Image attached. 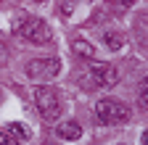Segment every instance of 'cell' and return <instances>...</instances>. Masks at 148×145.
<instances>
[{
    "label": "cell",
    "mask_w": 148,
    "mask_h": 145,
    "mask_svg": "<svg viewBox=\"0 0 148 145\" xmlns=\"http://www.w3.org/2000/svg\"><path fill=\"white\" fill-rule=\"evenodd\" d=\"M0 61H5V48L0 45Z\"/></svg>",
    "instance_id": "14"
},
{
    "label": "cell",
    "mask_w": 148,
    "mask_h": 145,
    "mask_svg": "<svg viewBox=\"0 0 148 145\" xmlns=\"http://www.w3.org/2000/svg\"><path fill=\"white\" fill-rule=\"evenodd\" d=\"M90 77L98 87L108 90V87H116L119 84V69L114 63H103V61H92L90 66Z\"/></svg>",
    "instance_id": "5"
},
{
    "label": "cell",
    "mask_w": 148,
    "mask_h": 145,
    "mask_svg": "<svg viewBox=\"0 0 148 145\" xmlns=\"http://www.w3.org/2000/svg\"><path fill=\"white\" fill-rule=\"evenodd\" d=\"M138 103H140L143 111H148V79H143L138 87Z\"/></svg>",
    "instance_id": "10"
},
{
    "label": "cell",
    "mask_w": 148,
    "mask_h": 145,
    "mask_svg": "<svg viewBox=\"0 0 148 145\" xmlns=\"http://www.w3.org/2000/svg\"><path fill=\"white\" fill-rule=\"evenodd\" d=\"M116 3H122V5H135L138 0H116Z\"/></svg>",
    "instance_id": "12"
},
{
    "label": "cell",
    "mask_w": 148,
    "mask_h": 145,
    "mask_svg": "<svg viewBox=\"0 0 148 145\" xmlns=\"http://www.w3.org/2000/svg\"><path fill=\"white\" fill-rule=\"evenodd\" d=\"M8 132H11L16 140H18V137H21V140H29V137H32V129H29L27 124H21V121H11V124H8Z\"/></svg>",
    "instance_id": "9"
},
{
    "label": "cell",
    "mask_w": 148,
    "mask_h": 145,
    "mask_svg": "<svg viewBox=\"0 0 148 145\" xmlns=\"http://www.w3.org/2000/svg\"><path fill=\"white\" fill-rule=\"evenodd\" d=\"M56 135H58L61 140H79L82 129H79V124H74V121H64V124L56 127Z\"/></svg>",
    "instance_id": "6"
},
{
    "label": "cell",
    "mask_w": 148,
    "mask_h": 145,
    "mask_svg": "<svg viewBox=\"0 0 148 145\" xmlns=\"http://www.w3.org/2000/svg\"><path fill=\"white\" fill-rule=\"evenodd\" d=\"M61 74V61L58 58H32L27 63V77L34 82H50Z\"/></svg>",
    "instance_id": "4"
},
{
    "label": "cell",
    "mask_w": 148,
    "mask_h": 145,
    "mask_svg": "<svg viewBox=\"0 0 148 145\" xmlns=\"http://www.w3.org/2000/svg\"><path fill=\"white\" fill-rule=\"evenodd\" d=\"M16 34H21V37L32 45H45L50 42V27L42 21V19H37V16H27V19L21 21H16Z\"/></svg>",
    "instance_id": "3"
},
{
    "label": "cell",
    "mask_w": 148,
    "mask_h": 145,
    "mask_svg": "<svg viewBox=\"0 0 148 145\" xmlns=\"http://www.w3.org/2000/svg\"><path fill=\"white\" fill-rule=\"evenodd\" d=\"M37 3H40V0H37Z\"/></svg>",
    "instance_id": "16"
},
{
    "label": "cell",
    "mask_w": 148,
    "mask_h": 145,
    "mask_svg": "<svg viewBox=\"0 0 148 145\" xmlns=\"http://www.w3.org/2000/svg\"><path fill=\"white\" fill-rule=\"evenodd\" d=\"M34 106H37V111L42 114L45 121H56L61 116V95H58V90L50 87V84L34 87Z\"/></svg>",
    "instance_id": "2"
},
{
    "label": "cell",
    "mask_w": 148,
    "mask_h": 145,
    "mask_svg": "<svg viewBox=\"0 0 148 145\" xmlns=\"http://www.w3.org/2000/svg\"><path fill=\"white\" fill-rule=\"evenodd\" d=\"M0 145H18V142H16V137H11V135H5V132H0Z\"/></svg>",
    "instance_id": "11"
},
{
    "label": "cell",
    "mask_w": 148,
    "mask_h": 145,
    "mask_svg": "<svg viewBox=\"0 0 148 145\" xmlns=\"http://www.w3.org/2000/svg\"><path fill=\"white\" fill-rule=\"evenodd\" d=\"M0 100H3V93H0Z\"/></svg>",
    "instance_id": "15"
},
{
    "label": "cell",
    "mask_w": 148,
    "mask_h": 145,
    "mask_svg": "<svg viewBox=\"0 0 148 145\" xmlns=\"http://www.w3.org/2000/svg\"><path fill=\"white\" fill-rule=\"evenodd\" d=\"M140 142H143V145H148V129H145V132L140 135Z\"/></svg>",
    "instance_id": "13"
},
{
    "label": "cell",
    "mask_w": 148,
    "mask_h": 145,
    "mask_svg": "<svg viewBox=\"0 0 148 145\" xmlns=\"http://www.w3.org/2000/svg\"><path fill=\"white\" fill-rule=\"evenodd\" d=\"M103 45H106L108 50H122V48H124V34H122V32H114V29L103 32Z\"/></svg>",
    "instance_id": "7"
},
{
    "label": "cell",
    "mask_w": 148,
    "mask_h": 145,
    "mask_svg": "<svg viewBox=\"0 0 148 145\" xmlns=\"http://www.w3.org/2000/svg\"><path fill=\"white\" fill-rule=\"evenodd\" d=\"M95 116L101 124H111V127H119V124H130L132 114H130V108L114 98H101L95 103Z\"/></svg>",
    "instance_id": "1"
},
{
    "label": "cell",
    "mask_w": 148,
    "mask_h": 145,
    "mask_svg": "<svg viewBox=\"0 0 148 145\" xmlns=\"http://www.w3.org/2000/svg\"><path fill=\"white\" fill-rule=\"evenodd\" d=\"M71 50L77 53V56H82V58H92V56H95V48H92V42H87V40H82V37L71 40Z\"/></svg>",
    "instance_id": "8"
}]
</instances>
